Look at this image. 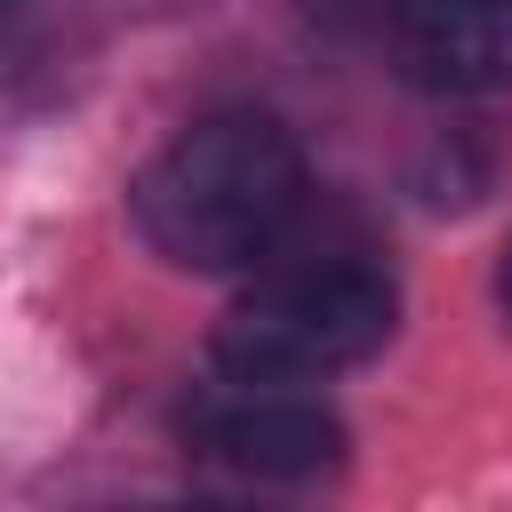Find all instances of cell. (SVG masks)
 Masks as SVG:
<instances>
[{
  "label": "cell",
  "mask_w": 512,
  "mask_h": 512,
  "mask_svg": "<svg viewBox=\"0 0 512 512\" xmlns=\"http://www.w3.org/2000/svg\"><path fill=\"white\" fill-rule=\"evenodd\" d=\"M304 152L272 112L192 120L128 192L136 232L176 272H248L304 216Z\"/></svg>",
  "instance_id": "obj_1"
},
{
  "label": "cell",
  "mask_w": 512,
  "mask_h": 512,
  "mask_svg": "<svg viewBox=\"0 0 512 512\" xmlns=\"http://www.w3.org/2000/svg\"><path fill=\"white\" fill-rule=\"evenodd\" d=\"M400 320V296L384 280V264L368 256H288L272 248L256 288L216 320V368L224 376H256V384H312L336 368H360L368 352H384Z\"/></svg>",
  "instance_id": "obj_2"
},
{
  "label": "cell",
  "mask_w": 512,
  "mask_h": 512,
  "mask_svg": "<svg viewBox=\"0 0 512 512\" xmlns=\"http://www.w3.org/2000/svg\"><path fill=\"white\" fill-rule=\"evenodd\" d=\"M184 440L208 464L248 472V480H320L344 464V424L296 384H256V376H232L224 392L192 400Z\"/></svg>",
  "instance_id": "obj_3"
},
{
  "label": "cell",
  "mask_w": 512,
  "mask_h": 512,
  "mask_svg": "<svg viewBox=\"0 0 512 512\" xmlns=\"http://www.w3.org/2000/svg\"><path fill=\"white\" fill-rule=\"evenodd\" d=\"M392 56L432 96H504L512 88V0H400Z\"/></svg>",
  "instance_id": "obj_4"
},
{
  "label": "cell",
  "mask_w": 512,
  "mask_h": 512,
  "mask_svg": "<svg viewBox=\"0 0 512 512\" xmlns=\"http://www.w3.org/2000/svg\"><path fill=\"white\" fill-rule=\"evenodd\" d=\"M496 304H504V320H512V240H504V264H496Z\"/></svg>",
  "instance_id": "obj_5"
}]
</instances>
